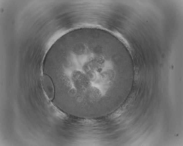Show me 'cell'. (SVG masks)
Segmentation results:
<instances>
[{
  "instance_id": "cell-1",
  "label": "cell",
  "mask_w": 183,
  "mask_h": 146,
  "mask_svg": "<svg viewBox=\"0 0 183 146\" xmlns=\"http://www.w3.org/2000/svg\"><path fill=\"white\" fill-rule=\"evenodd\" d=\"M71 79L74 87L80 91H87L92 86L91 81L83 71L75 70L72 73Z\"/></svg>"
}]
</instances>
